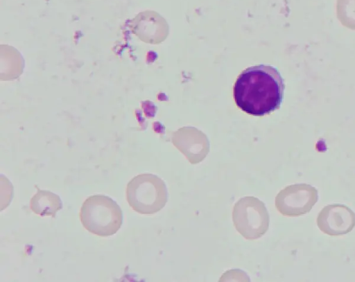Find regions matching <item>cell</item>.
<instances>
[{"mask_svg": "<svg viewBox=\"0 0 355 282\" xmlns=\"http://www.w3.org/2000/svg\"><path fill=\"white\" fill-rule=\"evenodd\" d=\"M80 222L92 234L106 237L115 234L123 223V212L111 197L94 195L87 197L80 211Z\"/></svg>", "mask_w": 355, "mask_h": 282, "instance_id": "cell-2", "label": "cell"}, {"mask_svg": "<svg viewBox=\"0 0 355 282\" xmlns=\"http://www.w3.org/2000/svg\"><path fill=\"white\" fill-rule=\"evenodd\" d=\"M284 84L278 70L258 65L243 71L237 78L234 96L236 105L254 116L269 114L280 107Z\"/></svg>", "mask_w": 355, "mask_h": 282, "instance_id": "cell-1", "label": "cell"}, {"mask_svg": "<svg viewBox=\"0 0 355 282\" xmlns=\"http://www.w3.org/2000/svg\"><path fill=\"white\" fill-rule=\"evenodd\" d=\"M62 206L60 196L51 191L41 190L39 188L30 202L32 211L41 216L55 218L57 212L61 210Z\"/></svg>", "mask_w": 355, "mask_h": 282, "instance_id": "cell-7", "label": "cell"}, {"mask_svg": "<svg viewBox=\"0 0 355 282\" xmlns=\"http://www.w3.org/2000/svg\"><path fill=\"white\" fill-rule=\"evenodd\" d=\"M126 199L130 206L140 214H154L164 207L168 192L164 182L158 176L144 173L128 183Z\"/></svg>", "mask_w": 355, "mask_h": 282, "instance_id": "cell-3", "label": "cell"}, {"mask_svg": "<svg viewBox=\"0 0 355 282\" xmlns=\"http://www.w3.org/2000/svg\"><path fill=\"white\" fill-rule=\"evenodd\" d=\"M232 220L237 231L245 239L256 240L266 233L269 227V214L263 202L247 196L234 206Z\"/></svg>", "mask_w": 355, "mask_h": 282, "instance_id": "cell-4", "label": "cell"}, {"mask_svg": "<svg viewBox=\"0 0 355 282\" xmlns=\"http://www.w3.org/2000/svg\"><path fill=\"white\" fill-rule=\"evenodd\" d=\"M316 222L318 227L324 233L342 236L355 227V213L344 204H328L320 211Z\"/></svg>", "mask_w": 355, "mask_h": 282, "instance_id": "cell-6", "label": "cell"}, {"mask_svg": "<svg viewBox=\"0 0 355 282\" xmlns=\"http://www.w3.org/2000/svg\"><path fill=\"white\" fill-rule=\"evenodd\" d=\"M318 200L315 187L308 184L286 186L275 197V204L283 215L297 217L309 213Z\"/></svg>", "mask_w": 355, "mask_h": 282, "instance_id": "cell-5", "label": "cell"}]
</instances>
